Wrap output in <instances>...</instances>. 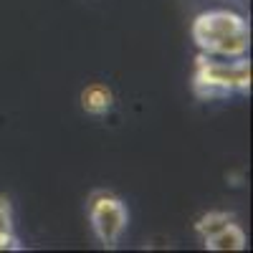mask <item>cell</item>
<instances>
[{
  "label": "cell",
  "instance_id": "5b68a950",
  "mask_svg": "<svg viewBox=\"0 0 253 253\" xmlns=\"http://www.w3.org/2000/svg\"><path fill=\"white\" fill-rule=\"evenodd\" d=\"M203 243H205L208 251H243L246 248V233H243V228L233 220L225 228H220L215 236L205 238Z\"/></svg>",
  "mask_w": 253,
  "mask_h": 253
},
{
  "label": "cell",
  "instance_id": "277c9868",
  "mask_svg": "<svg viewBox=\"0 0 253 253\" xmlns=\"http://www.w3.org/2000/svg\"><path fill=\"white\" fill-rule=\"evenodd\" d=\"M81 109L91 114V117H104V114H109L114 109V91L107 86V84H89V86H84L81 89Z\"/></svg>",
  "mask_w": 253,
  "mask_h": 253
},
{
  "label": "cell",
  "instance_id": "8992f818",
  "mask_svg": "<svg viewBox=\"0 0 253 253\" xmlns=\"http://www.w3.org/2000/svg\"><path fill=\"white\" fill-rule=\"evenodd\" d=\"M233 220H236V218L228 215V213H223V210H210V213H205V215L198 218L195 230H198V236L205 241V238H210V236H215L220 228H225L228 223H233Z\"/></svg>",
  "mask_w": 253,
  "mask_h": 253
},
{
  "label": "cell",
  "instance_id": "3957f363",
  "mask_svg": "<svg viewBox=\"0 0 253 253\" xmlns=\"http://www.w3.org/2000/svg\"><path fill=\"white\" fill-rule=\"evenodd\" d=\"M86 208L96 241L107 248H114L124 236L126 223H129V213H126V205L122 203V198L107 193V190H96V193H91Z\"/></svg>",
  "mask_w": 253,
  "mask_h": 253
},
{
  "label": "cell",
  "instance_id": "6da1fadb",
  "mask_svg": "<svg viewBox=\"0 0 253 253\" xmlns=\"http://www.w3.org/2000/svg\"><path fill=\"white\" fill-rule=\"evenodd\" d=\"M193 41L200 53L215 58H238L251 48V28L233 10H205L193 20Z\"/></svg>",
  "mask_w": 253,
  "mask_h": 253
},
{
  "label": "cell",
  "instance_id": "7a4b0ae2",
  "mask_svg": "<svg viewBox=\"0 0 253 253\" xmlns=\"http://www.w3.org/2000/svg\"><path fill=\"white\" fill-rule=\"evenodd\" d=\"M193 91L203 101H215L230 94L251 91V61L246 56L215 58L200 53L193 71Z\"/></svg>",
  "mask_w": 253,
  "mask_h": 253
},
{
  "label": "cell",
  "instance_id": "52a82bcc",
  "mask_svg": "<svg viewBox=\"0 0 253 253\" xmlns=\"http://www.w3.org/2000/svg\"><path fill=\"white\" fill-rule=\"evenodd\" d=\"M18 248V238L13 230V210L5 198H0V251Z\"/></svg>",
  "mask_w": 253,
  "mask_h": 253
}]
</instances>
